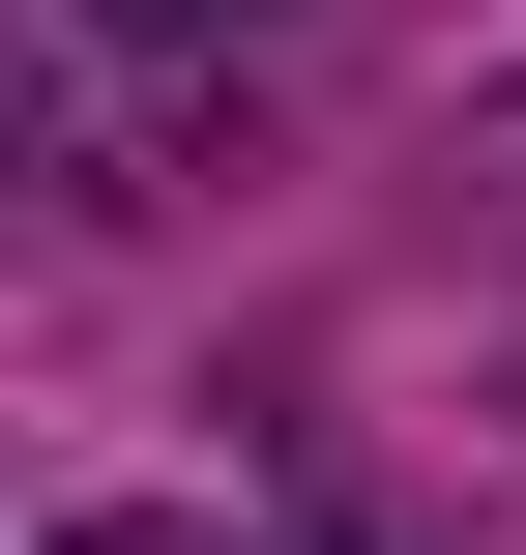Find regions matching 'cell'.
Returning <instances> with one entry per match:
<instances>
[{"label": "cell", "mask_w": 526, "mask_h": 555, "mask_svg": "<svg viewBox=\"0 0 526 555\" xmlns=\"http://www.w3.org/2000/svg\"><path fill=\"white\" fill-rule=\"evenodd\" d=\"M293 555H381V527H293Z\"/></svg>", "instance_id": "cell-3"}, {"label": "cell", "mask_w": 526, "mask_h": 555, "mask_svg": "<svg viewBox=\"0 0 526 555\" xmlns=\"http://www.w3.org/2000/svg\"><path fill=\"white\" fill-rule=\"evenodd\" d=\"M59 555H176V527H59Z\"/></svg>", "instance_id": "cell-2"}, {"label": "cell", "mask_w": 526, "mask_h": 555, "mask_svg": "<svg viewBox=\"0 0 526 555\" xmlns=\"http://www.w3.org/2000/svg\"><path fill=\"white\" fill-rule=\"evenodd\" d=\"M117 29H293V0H117Z\"/></svg>", "instance_id": "cell-1"}]
</instances>
